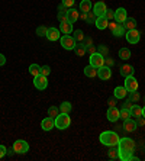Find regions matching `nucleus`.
<instances>
[{
	"label": "nucleus",
	"mask_w": 145,
	"mask_h": 161,
	"mask_svg": "<svg viewBox=\"0 0 145 161\" xmlns=\"http://www.w3.org/2000/svg\"><path fill=\"white\" fill-rule=\"evenodd\" d=\"M135 141L132 138H119V142H118V154H119V160L122 161H139L138 157H134V150H135Z\"/></svg>",
	"instance_id": "nucleus-1"
},
{
	"label": "nucleus",
	"mask_w": 145,
	"mask_h": 161,
	"mask_svg": "<svg viewBox=\"0 0 145 161\" xmlns=\"http://www.w3.org/2000/svg\"><path fill=\"white\" fill-rule=\"evenodd\" d=\"M99 139H100V142L103 145L113 147V145H118V142H119V135L113 131H104L100 134Z\"/></svg>",
	"instance_id": "nucleus-2"
},
{
	"label": "nucleus",
	"mask_w": 145,
	"mask_h": 161,
	"mask_svg": "<svg viewBox=\"0 0 145 161\" xmlns=\"http://www.w3.org/2000/svg\"><path fill=\"white\" fill-rule=\"evenodd\" d=\"M71 125V118H70V113H61L55 118V128L64 131V129H67L68 126Z\"/></svg>",
	"instance_id": "nucleus-3"
},
{
	"label": "nucleus",
	"mask_w": 145,
	"mask_h": 161,
	"mask_svg": "<svg viewBox=\"0 0 145 161\" xmlns=\"http://www.w3.org/2000/svg\"><path fill=\"white\" fill-rule=\"evenodd\" d=\"M61 39V47H63L64 49H67V51H73V49L75 48V39L74 36H70V35H63V36L60 38Z\"/></svg>",
	"instance_id": "nucleus-4"
},
{
	"label": "nucleus",
	"mask_w": 145,
	"mask_h": 161,
	"mask_svg": "<svg viewBox=\"0 0 145 161\" xmlns=\"http://www.w3.org/2000/svg\"><path fill=\"white\" fill-rule=\"evenodd\" d=\"M109 29H110V32H112V35L113 36H116V38H120V36H123L125 35V28H123V25H120V23H116L115 20L113 22H109Z\"/></svg>",
	"instance_id": "nucleus-5"
},
{
	"label": "nucleus",
	"mask_w": 145,
	"mask_h": 161,
	"mask_svg": "<svg viewBox=\"0 0 145 161\" xmlns=\"http://www.w3.org/2000/svg\"><path fill=\"white\" fill-rule=\"evenodd\" d=\"M125 38L129 44H138L139 39H141V32L138 29H131V31H126L125 32Z\"/></svg>",
	"instance_id": "nucleus-6"
},
{
	"label": "nucleus",
	"mask_w": 145,
	"mask_h": 161,
	"mask_svg": "<svg viewBox=\"0 0 145 161\" xmlns=\"http://www.w3.org/2000/svg\"><path fill=\"white\" fill-rule=\"evenodd\" d=\"M90 65H93L96 68H100L104 65V57L96 51L94 54H90Z\"/></svg>",
	"instance_id": "nucleus-7"
},
{
	"label": "nucleus",
	"mask_w": 145,
	"mask_h": 161,
	"mask_svg": "<svg viewBox=\"0 0 145 161\" xmlns=\"http://www.w3.org/2000/svg\"><path fill=\"white\" fill-rule=\"evenodd\" d=\"M125 89L128 90V93H131V92H137L138 90V80L135 79L134 75H128V77H125Z\"/></svg>",
	"instance_id": "nucleus-8"
},
{
	"label": "nucleus",
	"mask_w": 145,
	"mask_h": 161,
	"mask_svg": "<svg viewBox=\"0 0 145 161\" xmlns=\"http://www.w3.org/2000/svg\"><path fill=\"white\" fill-rule=\"evenodd\" d=\"M13 150L18 154H26L29 151V144L26 142V141H23V139H18L13 144Z\"/></svg>",
	"instance_id": "nucleus-9"
},
{
	"label": "nucleus",
	"mask_w": 145,
	"mask_h": 161,
	"mask_svg": "<svg viewBox=\"0 0 145 161\" xmlns=\"http://www.w3.org/2000/svg\"><path fill=\"white\" fill-rule=\"evenodd\" d=\"M34 86L36 87L38 90H45L47 87H48V80H47V77L42 74H38L34 77Z\"/></svg>",
	"instance_id": "nucleus-10"
},
{
	"label": "nucleus",
	"mask_w": 145,
	"mask_h": 161,
	"mask_svg": "<svg viewBox=\"0 0 145 161\" xmlns=\"http://www.w3.org/2000/svg\"><path fill=\"white\" fill-rule=\"evenodd\" d=\"M128 19V12L125 8H119L118 10H115V20L116 23H120V25H123L125 23V20Z\"/></svg>",
	"instance_id": "nucleus-11"
},
{
	"label": "nucleus",
	"mask_w": 145,
	"mask_h": 161,
	"mask_svg": "<svg viewBox=\"0 0 145 161\" xmlns=\"http://www.w3.org/2000/svg\"><path fill=\"white\" fill-rule=\"evenodd\" d=\"M97 77L100 80H109L112 77V70L108 65H103V67L97 68Z\"/></svg>",
	"instance_id": "nucleus-12"
},
{
	"label": "nucleus",
	"mask_w": 145,
	"mask_h": 161,
	"mask_svg": "<svg viewBox=\"0 0 145 161\" xmlns=\"http://www.w3.org/2000/svg\"><path fill=\"white\" fill-rule=\"evenodd\" d=\"M106 10H108V8H106V4H104V2H97L96 4H93V13L99 18V16H104V13H106Z\"/></svg>",
	"instance_id": "nucleus-13"
},
{
	"label": "nucleus",
	"mask_w": 145,
	"mask_h": 161,
	"mask_svg": "<svg viewBox=\"0 0 145 161\" xmlns=\"http://www.w3.org/2000/svg\"><path fill=\"white\" fill-rule=\"evenodd\" d=\"M45 36L48 38L49 41H58L61 38V32H60V29L58 28H48V31H47V35Z\"/></svg>",
	"instance_id": "nucleus-14"
},
{
	"label": "nucleus",
	"mask_w": 145,
	"mask_h": 161,
	"mask_svg": "<svg viewBox=\"0 0 145 161\" xmlns=\"http://www.w3.org/2000/svg\"><path fill=\"white\" fill-rule=\"evenodd\" d=\"M119 115H120V110L115 106V108H109L108 109L106 118H108V120H110V122H116V120L119 119Z\"/></svg>",
	"instance_id": "nucleus-15"
},
{
	"label": "nucleus",
	"mask_w": 145,
	"mask_h": 161,
	"mask_svg": "<svg viewBox=\"0 0 145 161\" xmlns=\"http://www.w3.org/2000/svg\"><path fill=\"white\" fill-rule=\"evenodd\" d=\"M78 18H80V12L77 10V9L74 8H70L67 12V20L70 23H75L78 20Z\"/></svg>",
	"instance_id": "nucleus-16"
},
{
	"label": "nucleus",
	"mask_w": 145,
	"mask_h": 161,
	"mask_svg": "<svg viewBox=\"0 0 145 161\" xmlns=\"http://www.w3.org/2000/svg\"><path fill=\"white\" fill-rule=\"evenodd\" d=\"M137 128H138V124H137V120L134 119H126V120H123V129L126 132H135L137 131Z\"/></svg>",
	"instance_id": "nucleus-17"
},
{
	"label": "nucleus",
	"mask_w": 145,
	"mask_h": 161,
	"mask_svg": "<svg viewBox=\"0 0 145 161\" xmlns=\"http://www.w3.org/2000/svg\"><path fill=\"white\" fill-rule=\"evenodd\" d=\"M41 128L44 131H51L52 128H55V119H52V118H45L44 120L41 122Z\"/></svg>",
	"instance_id": "nucleus-18"
},
{
	"label": "nucleus",
	"mask_w": 145,
	"mask_h": 161,
	"mask_svg": "<svg viewBox=\"0 0 145 161\" xmlns=\"http://www.w3.org/2000/svg\"><path fill=\"white\" fill-rule=\"evenodd\" d=\"M113 96H115L116 99H125L128 96V90L125 89V86H118L115 87V90H113Z\"/></svg>",
	"instance_id": "nucleus-19"
},
{
	"label": "nucleus",
	"mask_w": 145,
	"mask_h": 161,
	"mask_svg": "<svg viewBox=\"0 0 145 161\" xmlns=\"http://www.w3.org/2000/svg\"><path fill=\"white\" fill-rule=\"evenodd\" d=\"M134 67L132 65H129V64H123V65H120L119 68V73L123 75V77H128V75H134Z\"/></svg>",
	"instance_id": "nucleus-20"
},
{
	"label": "nucleus",
	"mask_w": 145,
	"mask_h": 161,
	"mask_svg": "<svg viewBox=\"0 0 145 161\" xmlns=\"http://www.w3.org/2000/svg\"><path fill=\"white\" fill-rule=\"evenodd\" d=\"M94 25H96V28L97 29H100V31H104L106 29V28L109 26V20L106 18H104V16H99V18L96 19V23H94Z\"/></svg>",
	"instance_id": "nucleus-21"
},
{
	"label": "nucleus",
	"mask_w": 145,
	"mask_h": 161,
	"mask_svg": "<svg viewBox=\"0 0 145 161\" xmlns=\"http://www.w3.org/2000/svg\"><path fill=\"white\" fill-rule=\"evenodd\" d=\"M75 53V55L77 57H83L86 53H87V47H86L83 42H80V44H75V48L73 49Z\"/></svg>",
	"instance_id": "nucleus-22"
},
{
	"label": "nucleus",
	"mask_w": 145,
	"mask_h": 161,
	"mask_svg": "<svg viewBox=\"0 0 145 161\" xmlns=\"http://www.w3.org/2000/svg\"><path fill=\"white\" fill-rule=\"evenodd\" d=\"M93 9V4L90 0H81V3H80V12H84V13H89L92 12Z\"/></svg>",
	"instance_id": "nucleus-23"
},
{
	"label": "nucleus",
	"mask_w": 145,
	"mask_h": 161,
	"mask_svg": "<svg viewBox=\"0 0 145 161\" xmlns=\"http://www.w3.org/2000/svg\"><path fill=\"white\" fill-rule=\"evenodd\" d=\"M123 28H125V31L137 29V20H135V18H128L125 20V23H123Z\"/></svg>",
	"instance_id": "nucleus-24"
},
{
	"label": "nucleus",
	"mask_w": 145,
	"mask_h": 161,
	"mask_svg": "<svg viewBox=\"0 0 145 161\" xmlns=\"http://www.w3.org/2000/svg\"><path fill=\"white\" fill-rule=\"evenodd\" d=\"M84 75H87V77H90V79L96 77V75H97V68L89 64L87 67H84Z\"/></svg>",
	"instance_id": "nucleus-25"
},
{
	"label": "nucleus",
	"mask_w": 145,
	"mask_h": 161,
	"mask_svg": "<svg viewBox=\"0 0 145 161\" xmlns=\"http://www.w3.org/2000/svg\"><path fill=\"white\" fill-rule=\"evenodd\" d=\"M108 157H109V160H118V158H119V154H118V145L109 147Z\"/></svg>",
	"instance_id": "nucleus-26"
},
{
	"label": "nucleus",
	"mask_w": 145,
	"mask_h": 161,
	"mask_svg": "<svg viewBox=\"0 0 145 161\" xmlns=\"http://www.w3.org/2000/svg\"><path fill=\"white\" fill-rule=\"evenodd\" d=\"M60 31L63 32V34H65V35H70L71 32H73V23H70V22H64V23H61Z\"/></svg>",
	"instance_id": "nucleus-27"
},
{
	"label": "nucleus",
	"mask_w": 145,
	"mask_h": 161,
	"mask_svg": "<svg viewBox=\"0 0 145 161\" xmlns=\"http://www.w3.org/2000/svg\"><path fill=\"white\" fill-rule=\"evenodd\" d=\"M119 58H120V60H123V61L129 60V58H131V49H128V48H120V49H119Z\"/></svg>",
	"instance_id": "nucleus-28"
},
{
	"label": "nucleus",
	"mask_w": 145,
	"mask_h": 161,
	"mask_svg": "<svg viewBox=\"0 0 145 161\" xmlns=\"http://www.w3.org/2000/svg\"><path fill=\"white\" fill-rule=\"evenodd\" d=\"M71 109H73V105H71L70 102H63L60 105V112L61 113H70Z\"/></svg>",
	"instance_id": "nucleus-29"
},
{
	"label": "nucleus",
	"mask_w": 145,
	"mask_h": 161,
	"mask_svg": "<svg viewBox=\"0 0 145 161\" xmlns=\"http://www.w3.org/2000/svg\"><path fill=\"white\" fill-rule=\"evenodd\" d=\"M131 115L135 116V118L142 116V108L141 106H138V105H134L132 106V109H131Z\"/></svg>",
	"instance_id": "nucleus-30"
},
{
	"label": "nucleus",
	"mask_w": 145,
	"mask_h": 161,
	"mask_svg": "<svg viewBox=\"0 0 145 161\" xmlns=\"http://www.w3.org/2000/svg\"><path fill=\"white\" fill-rule=\"evenodd\" d=\"M126 97L129 99L132 103H137V102H139V99H141V94L138 93V90H137V92H131V93H128Z\"/></svg>",
	"instance_id": "nucleus-31"
},
{
	"label": "nucleus",
	"mask_w": 145,
	"mask_h": 161,
	"mask_svg": "<svg viewBox=\"0 0 145 161\" xmlns=\"http://www.w3.org/2000/svg\"><path fill=\"white\" fill-rule=\"evenodd\" d=\"M58 115H60V108H57V106H51V108L48 109V116L49 118L55 119Z\"/></svg>",
	"instance_id": "nucleus-32"
},
{
	"label": "nucleus",
	"mask_w": 145,
	"mask_h": 161,
	"mask_svg": "<svg viewBox=\"0 0 145 161\" xmlns=\"http://www.w3.org/2000/svg\"><path fill=\"white\" fill-rule=\"evenodd\" d=\"M84 38H86V35H84V32H83V31H80V29L74 31V39H75V42H83V41H84Z\"/></svg>",
	"instance_id": "nucleus-33"
},
{
	"label": "nucleus",
	"mask_w": 145,
	"mask_h": 161,
	"mask_svg": "<svg viewBox=\"0 0 145 161\" xmlns=\"http://www.w3.org/2000/svg\"><path fill=\"white\" fill-rule=\"evenodd\" d=\"M29 73L35 77V75H38L39 73H41V67H39L38 64H31L29 65Z\"/></svg>",
	"instance_id": "nucleus-34"
},
{
	"label": "nucleus",
	"mask_w": 145,
	"mask_h": 161,
	"mask_svg": "<svg viewBox=\"0 0 145 161\" xmlns=\"http://www.w3.org/2000/svg\"><path fill=\"white\" fill-rule=\"evenodd\" d=\"M131 116H132V115H131V110H129V109H125V108L120 109V115H119L120 119L126 120V119H129Z\"/></svg>",
	"instance_id": "nucleus-35"
},
{
	"label": "nucleus",
	"mask_w": 145,
	"mask_h": 161,
	"mask_svg": "<svg viewBox=\"0 0 145 161\" xmlns=\"http://www.w3.org/2000/svg\"><path fill=\"white\" fill-rule=\"evenodd\" d=\"M97 53L102 54L103 57H108L109 55V48L106 47V45H99V47H97Z\"/></svg>",
	"instance_id": "nucleus-36"
},
{
	"label": "nucleus",
	"mask_w": 145,
	"mask_h": 161,
	"mask_svg": "<svg viewBox=\"0 0 145 161\" xmlns=\"http://www.w3.org/2000/svg\"><path fill=\"white\" fill-rule=\"evenodd\" d=\"M96 19H97V16L94 15L93 12H89V13H87V20H86V22L89 23V25H94V23H96Z\"/></svg>",
	"instance_id": "nucleus-37"
},
{
	"label": "nucleus",
	"mask_w": 145,
	"mask_h": 161,
	"mask_svg": "<svg viewBox=\"0 0 145 161\" xmlns=\"http://www.w3.org/2000/svg\"><path fill=\"white\" fill-rule=\"evenodd\" d=\"M104 18L108 19L109 22H110V20H113V19H115V10L108 9V10H106V13H104Z\"/></svg>",
	"instance_id": "nucleus-38"
},
{
	"label": "nucleus",
	"mask_w": 145,
	"mask_h": 161,
	"mask_svg": "<svg viewBox=\"0 0 145 161\" xmlns=\"http://www.w3.org/2000/svg\"><path fill=\"white\" fill-rule=\"evenodd\" d=\"M39 74L45 75V77H48L49 74H51V68H49V65H42L41 67V73Z\"/></svg>",
	"instance_id": "nucleus-39"
},
{
	"label": "nucleus",
	"mask_w": 145,
	"mask_h": 161,
	"mask_svg": "<svg viewBox=\"0 0 145 161\" xmlns=\"http://www.w3.org/2000/svg\"><path fill=\"white\" fill-rule=\"evenodd\" d=\"M47 31H48V28L38 26L36 28V35H38V36H45V35H47Z\"/></svg>",
	"instance_id": "nucleus-40"
},
{
	"label": "nucleus",
	"mask_w": 145,
	"mask_h": 161,
	"mask_svg": "<svg viewBox=\"0 0 145 161\" xmlns=\"http://www.w3.org/2000/svg\"><path fill=\"white\" fill-rule=\"evenodd\" d=\"M74 2L75 0H61V3L65 4L67 8H74Z\"/></svg>",
	"instance_id": "nucleus-41"
},
{
	"label": "nucleus",
	"mask_w": 145,
	"mask_h": 161,
	"mask_svg": "<svg viewBox=\"0 0 145 161\" xmlns=\"http://www.w3.org/2000/svg\"><path fill=\"white\" fill-rule=\"evenodd\" d=\"M58 20H60V23L68 22L67 20V13H58Z\"/></svg>",
	"instance_id": "nucleus-42"
},
{
	"label": "nucleus",
	"mask_w": 145,
	"mask_h": 161,
	"mask_svg": "<svg viewBox=\"0 0 145 161\" xmlns=\"http://www.w3.org/2000/svg\"><path fill=\"white\" fill-rule=\"evenodd\" d=\"M68 9H70V8H67L65 4H63V3H61L60 6H58V13H67V12H68Z\"/></svg>",
	"instance_id": "nucleus-43"
},
{
	"label": "nucleus",
	"mask_w": 145,
	"mask_h": 161,
	"mask_svg": "<svg viewBox=\"0 0 145 161\" xmlns=\"http://www.w3.org/2000/svg\"><path fill=\"white\" fill-rule=\"evenodd\" d=\"M116 100H118V99H116L115 96H113V97H110V99H108L109 108H115V106H116Z\"/></svg>",
	"instance_id": "nucleus-44"
},
{
	"label": "nucleus",
	"mask_w": 145,
	"mask_h": 161,
	"mask_svg": "<svg viewBox=\"0 0 145 161\" xmlns=\"http://www.w3.org/2000/svg\"><path fill=\"white\" fill-rule=\"evenodd\" d=\"M4 155H8V148L4 145H0V158H3Z\"/></svg>",
	"instance_id": "nucleus-45"
},
{
	"label": "nucleus",
	"mask_w": 145,
	"mask_h": 161,
	"mask_svg": "<svg viewBox=\"0 0 145 161\" xmlns=\"http://www.w3.org/2000/svg\"><path fill=\"white\" fill-rule=\"evenodd\" d=\"M115 64V61L112 60V58H109V57H104V65H108V67H112Z\"/></svg>",
	"instance_id": "nucleus-46"
},
{
	"label": "nucleus",
	"mask_w": 145,
	"mask_h": 161,
	"mask_svg": "<svg viewBox=\"0 0 145 161\" xmlns=\"http://www.w3.org/2000/svg\"><path fill=\"white\" fill-rule=\"evenodd\" d=\"M132 106H134V103H132V102H131L129 99H128V100L125 102V103H123V106H122V108H125V109H129V110H131V109H132Z\"/></svg>",
	"instance_id": "nucleus-47"
},
{
	"label": "nucleus",
	"mask_w": 145,
	"mask_h": 161,
	"mask_svg": "<svg viewBox=\"0 0 145 161\" xmlns=\"http://www.w3.org/2000/svg\"><path fill=\"white\" fill-rule=\"evenodd\" d=\"M137 124H138V126H144L145 125V118L144 116L137 118Z\"/></svg>",
	"instance_id": "nucleus-48"
},
{
	"label": "nucleus",
	"mask_w": 145,
	"mask_h": 161,
	"mask_svg": "<svg viewBox=\"0 0 145 161\" xmlns=\"http://www.w3.org/2000/svg\"><path fill=\"white\" fill-rule=\"evenodd\" d=\"M87 53L94 54V53H96V47H94V45H90V47H87Z\"/></svg>",
	"instance_id": "nucleus-49"
},
{
	"label": "nucleus",
	"mask_w": 145,
	"mask_h": 161,
	"mask_svg": "<svg viewBox=\"0 0 145 161\" xmlns=\"http://www.w3.org/2000/svg\"><path fill=\"white\" fill-rule=\"evenodd\" d=\"M4 64H6V57H4L3 54H0V67L4 65Z\"/></svg>",
	"instance_id": "nucleus-50"
},
{
	"label": "nucleus",
	"mask_w": 145,
	"mask_h": 161,
	"mask_svg": "<svg viewBox=\"0 0 145 161\" xmlns=\"http://www.w3.org/2000/svg\"><path fill=\"white\" fill-rule=\"evenodd\" d=\"M80 18H81L83 20H87V13H84V12H81V13H80Z\"/></svg>",
	"instance_id": "nucleus-51"
},
{
	"label": "nucleus",
	"mask_w": 145,
	"mask_h": 161,
	"mask_svg": "<svg viewBox=\"0 0 145 161\" xmlns=\"http://www.w3.org/2000/svg\"><path fill=\"white\" fill-rule=\"evenodd\" d=\"M13 153H15V150H13V147H12L10 150H8V155H12Z\"/></svg>",
	"instance_id": "nucleus-52"
},
{
	"label": "nucleus",
	"mask_w": 145,
	"mask_h": 161,
	"mask_svg": "<svg viewBox=\"0 0 145 161\" xmlns=\"http://www.w3.org/2000/svg\"><path fill=\"white\" fill-rule=\"evenodd\" d=\"M142 116L145 118V106H144V108H142Z\"/></svg>",
	"instance_id": "nucleus-53"
}]
</instances>
